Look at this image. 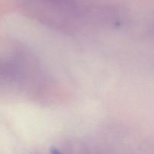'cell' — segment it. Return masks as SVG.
<instances>
[{"label": "cell", "mask_w": 154, "mask_h": 154, "mask_svg": "<svg viewBox=\"0 0 154 154\" xmlns=\"http://www.w3.org/2000/svg\"><path fill=\"white\" fill-rule=\"evenodd\" d=\"M50 152H51V154H63L60 151V150H58V149H57L56 147H51Z\"/></svg>", "instance_id": "6da1fadb"}]
</instances>
